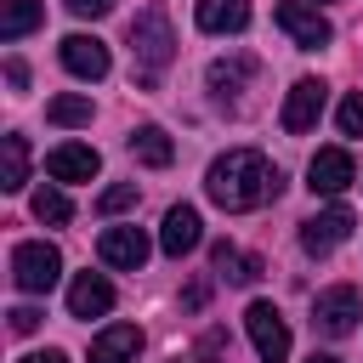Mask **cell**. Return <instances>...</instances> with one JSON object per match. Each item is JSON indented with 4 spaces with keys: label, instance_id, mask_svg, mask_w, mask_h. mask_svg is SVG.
<instances>
[{
    "label": "cell",
    "instance_id": "1",
    "mask_svg": "<svg viewBox=\"0 0 363 363\" xmlns=\"http://www.w3.org/2000/svg\"><path fill=\"white\" fill-rule=\"evenodd\" d=\"M204 193H210L221 210H255V204H267V199L284 193V176H278V164H267V153H255V147H227V153L210 164Z\"/></svg>",
    "mask_w": 363,
    "mask_h": 363
},
{
    "label": "cell",
    "instance_id": "2",
    "mask_svg": "<svg viewBox=\"0 0 363 363\" xmlns=\"http://www.w3.org/2000/svg\"><path fill=\"white\" fill-rule=\"evenodd\" d=\"M57 278H62V255H57L45 238H23V244L11 250V284H17L23 295H45Z\"/></svg>",
    "mask_w": 363,
    "mask_h": 363
},
{
    "label": "cell",
    "instance_id": "3",
    "mask_svg": "<svg viewBox=\"0 0 363 363\" xmlns=\"http://www.w3.org/2000/svg\"><path fill=\"white\" fill-rule=\"evenodd\" d=\"M130 51H136L142 68H164V62L176 57V34H170V17H164L159 6H142V11L130 17Z\"/></svg>",
    "mask_w": 363,
    "mask_h": 363
},
{
    "label": "cell",
    "instance_id": "4",
    "mask_svg": "<svg viewBox=\"0 0 363 363\" xmlns=\"http://www.w3.org/2000/svg\"><path fill=\"white\" fill-rule=\"evenodd\" d=\"M357 318H363V295H357L352 284H335V289H323V295L312 301V329H318V335H329V340L352 335V329H357Z\"/></svg>",
    "mask_w": 363,
    "mask_h": 363
},
{
    "label": "cell",
    "instance_id": "5",
    "mask_svg": "<svg viewBox=\"0 0 363 363\" xmlns=\"http://www.w3.org/2000/svg\"><path fill=\"white\" fill-rule=\"evenodd\" d=\"M272 23H278L301 51H318V45H329V40H335L329 17H323L318 6H306V0H278V6H272Z\"/></svg>",
    "mask_w": 363,
    "mask_h": 363
},
{
    "label": "cell",
    "instance_id": "6",
    "mask_svg": "<svg viewBox=\"0 0 363 363\" xmlns=\"http://www.w3.org/2000/svg\"><path fill=\"white\" fill-rule=\"evenodd\" d=\"M244 329H250V340H255L261 363H289V323H284V312H278L272 301H250Z\"/></svg>",
    "mask_w": 363,
    "mask_h": 363
},
{
    "label": "cell",
    "instance_id": "7",
    "mask_svg": "<svg viewBox=\"0 0 363 363\" xmlns=\"http://www.w3.org/2000/svg\"><path fill=\"white\" fill-rule=\"evenodd\" d=\"M352 227H357V216H352L346 204H329V210H318V216L301 221V250H306V255H329L335 244L352 238Z\"/></svg>",
    "mask_w": 363,
    "mask_h": 363
},
{
    "label": "cell",
    "instance_id": "8",
    "mask_svg": "<svg viewBox=\"0 0 363 363\" xmlns=\"http://www.w3.org/2000/svg\"><path fill=\"white\" fill-rule=\"evenodd\" d=\"M323 79H295L289 85V96H284V113H278V125L289 130V136H306L312 125H318V113H323Z\"/></svg>",
    "mask_w": 363,
    "mask_h": 363
},
{
    "label": "cell",
    "instance_id": "9",
    "mask_svg": "<svg viewBox=\"0 0 363 363\" xmlns=\"http://www.w3.org/2000/svg\"><path fill=\"white\" fill-rule=\"evenodd\" d=\"M352 182H357V164H352L346 147H318V153H312V164H306V187H312V193H329V199H335V193H346Z\"/></svg>",
    "mask_w": 363,
    "mask_h": 363
},
{
    "label": "cell",
    "instance_id": "10",
    "mask_svg": "<svg viewBox=\"0 0 363 363\" xmlns=\"http://www.w3.org/2000/svg\"><path fill=\"white\" fill-rule=\"evenodd\" d=\"M57 57H62V68H68L74 79H108V45H102L96 34H68V40L57 45Z\"/></svg>",
    "mask_w": 363,
    "mask_h": 363
},
{
    "label": "cell",
    "instance_id": "11",
    "mask_svg": "<svg viewBox=\"0 0 363 363\" xmlns=\"http://www.w3.org/2000/svg\"><path fill=\"white\" fill-rule=\"evenodd\" d=\"M199 238H204L199 210H193V204H170V210H164V227H159V250L182 261L187 250H199Z\"/></svg>",
    "mask_w": 363,
    "mask_h": 363
},
{
    "label": "cell",
    "instance_id": "12",
    "mask_svg": "<svg viewBox=\"0 0 363 363\" xmlns=\"http://www.w3.org/2000/svg\"><path fill=\"white\" fill-rule=\"evenodd\" d=\"M96 255H102L108 267H119V272H136V267L147 261V233H142V227H108V233L96 238Z\"/></svg>",
    "mask_w": 363,
    "mask_h": 363
},
{
    "label": "cell",
    "instance_id": "13",
    "mask_svg": "<svg viewBox=\"0 0 363 363\" xmlns=\"http://www.w3.org/2000/svg\"><path fill=\"white\" fill-rule=\"evenodd\" d=\"M45 170H51V182H91V176L102 170V159H96V147H85V142H62V147L45 153Z\"/></svg>",
    "mask_w": 363,
    "mask_h": 363
},
{
    "label": "cell",
    "instance_id": "14",
    "mask_svg": "<svg viewBox=\"0 0 363 363\" xmlns=\"http://www.w3.org/2000/svg\"><path fill=\"white\" fill-rule=\"evenodd\" d=\"M68 312H74V318H102V312H113V284H108L102 272H79V278L68 284Z\"/></svg>",
    "mask_w": 363,
    "mask_h": 363
},
{
    "label": "cell",
    "instance_id": "15",
    "mask_svg": "<svg viewBox=\"0 0 363 363\" xmlns=\"http://www.w3.org/2000/svg\"><path fill=\"white\" fill-rule=\"evenodd\" d=\"M136 352H142V329L136 323H108L91 340V363H130Z\"/></svg>",
    "mask_w": 363,
    "mask_h": 363
},
{
    "label": "cell",
    "instance_id": "16",
    "mask_svg": "<svg viewBox=\"0 0 363 363\" xmlns=\"http://www.w3.org/2000/svg\"><path fill=\"white\" fill-rule=\"evenodd\" d=\"M199 28L204 34H244L250 28V0H199Z\"/></svg>",
    "mask_w": 363,
    "mask_h": 363
},
{
    "label": "cell",
    "instance_id": "17",
    "mask_svg": "<svg viewBox=\"0 0 363 363\" xmlns=\"http://www.w3.org/2000/svg\"><path fill=\"white\" fill-rule=\"evenodd\" d=\"M210 261H216V272H221L227 284H255V278H261V255H238L227 238L210 244Z\"/></svg>",
    "mask_w": 363,
    "mask_h": 363
},
{
    "label": "cell",
    "instance_id": "18",
    "mask_svg": "<svg viewBox=\"0 0 363 363\" xmlns=\"http://www.w3.org/2000/svg\"><path fill=\"white\" fill-rule=\"evenodd\" d=\"M45 23V6L40 0H6L0 6V40H23Z\"/></svg>",
    "mask_w": 363,
    "mask_h": 363
},
{
    "label": "cell",
    "instance_id": "19",
    "mask_svg": "<svg viewBox=\"0 0 363 363\" xmlns=\"http://www.w3.org/2000/svg\"><path fill=\"white\" fill-rule=\"evenodd\" d=\"M130 153H136L147 170H164V164L176 159V147H170V136H164L159 125H142V130H130Z\"/></svg>",
    "mask_w": 363,
    "mask_h": 363
},
{
    "label": "cell",
    "instance_id": "20",
    "mask_svg": "<svg viewBox=\"0 0 363 363\" xmlns=\"http://www.w3.org/2000/svg\"><path fill=\"white\" fill-rule=\"evenodd\" d=\"M28 182V136H6L0 142V187L17 193Z\"/></svg>",
    "mask_w": 363,
    "mask_h": 363
},
{
    "label": "cell",
    "instance_id": "21",
    "mask_svg": "<svg viewBox=\"0 0 363 363\" xmlns=\"http://www.w3.org/2000/svg\"><path fill=\"white\" fill-rule=\"evenodd\" d=\"M255 68H261L255 57H233V62H210V91H216V96H227V91H238V85H244V79H250Z\"/></svg>",
    "mask_w": 363,
    "mask_h": 363
},
{
    "label": "cell",
    "instance_id": "22",
    "mask_svg": "<svg viewBox=\"0 0 363 363\" xmlns=\"http://www.w3.org/2000/svg\"><path fill=\"white\" fill-rule=\"evenodd\" d=\"M45 119H51V125H91V96L62 91V96H51V102H45Z\"/></svg>",
    "mask_w": 363,
    "mask_h": 363
},
{
    "label": "cell",
    "instance_id": "23",
    "mask_svg": "<svg viewBox=\"0 0 363 363\" xmlns=\"http://www.w3.org/2000/svg\"><path fill=\"white\" fill-rule=\"evenodd\" d=\"M28 210H34V221H51V227H62V221L74 216V204H68L57 187H40V193L28 199Z\"/></svg>",
    "mask_w": 363,
    "mask_h": 363
},
{
    "label": "cell",
    "instance_id": "24",
    "mask_svg": "<svg viewBox=\"0 0 363 363\" xmlns=\"http://www.w3.org/2000/svg\"><path fill=\"white\" fill-rule=\"evenodd\" d=\"M335 125H340V136H363V91H346V96H340Z\"/></svg>",
    "mask_w": 363,
    "mask_h": 363
},
{
    "label": "cell",
    "instance_id": "25",
    "mask_svg": "<svg viewBox=\"0 0 363 363\" xmlns=\"http://www.w3.org/2000/svg\"><path fill=\"white\" fill-rule=\"evenodd\" d=\"M136 204V182H119V187H108L102 199H96V216H119V210H130Z\"/></svg>",
    "mask_w": 363,
    "mask_h": 363
},
{
    "label": "cell",
    "instance_id": "26",
    "mask_svg": "<svg viewBox=\"0 0 363 363\" xmlns=\"http://www.w3.org/2000/svg\"><path fill=\"white\" fill-rule=\"evenodd\" d=\"M227 346H233V340H227V329H204V335H199V346H193V357H199V363H216Z\"/></svg>",
    "mask_w": 363,
    "mask_h": 363
},
{
    "label": "cell",
    "instance_id": "27",
    "mask_svg": "<svg viewBox=\"0 0 363 363\" xmlns=\"http://www.w3.org/2000/svg\"><path fill=\"white\" fill-rule=\"evenodd\" d=\"M6 318H11V335H34V329H40V312H34V306H11Z\"/></svg>",
    "mask_w": 363,
    "mask_h": 363
},
{
    "label": "cell",
    "instance_id": "28",
    "mask_svg": "<svg viewBox=\"0 0 363 363\" xmlns=\"http://www.w3.org/2000/svg\"><path fill=\"white\" fill-rule=\"evenodd\" d=\"M62 6H68L74 17H108V11H113V0H62Z\"/></svg>",
    "mask_w": 363,
    "mask_h": 363
},
{
    "label": "cell",
    "instance_id": "29",
    "mask_svg": "<svg viewBox=\"0 0 363 363\" xmlns=\"http://www.w3.org/2000/svg\"><path fill=\"white\" fill-rule=\"evenodd\" d=\"M6 79H11V91H23V85H28V62L11 57V62H6Z\"/></svg>",
    "mask_w": 363,
    "mask_h": 363
},
{
    "label": "cell",
    "instance_id": "30",
    "mask_svg": "<svg viewBox=\"0 0 363 363\" xmlns=\"http://www.w3.org/2000/svg\"><path fill=\"white\" fill-rule=\"evenodd\" d=\"M17 363H68L62 352H28V357H17Z\"/></svg>",
    "mask_w": 363,
    "mask_h": 363
},
{
    "label": "cell",
    "instance_id": "31",
    "mask_svg": "<svg viewBox=\"0 0 363 363\" xmlns=\"http://www.w3.org/2000/svg\"><path fill=\"white\" fill-rule=\"evenodd\" d=\"M306 363H340V357H335V352H312Z\"/></svg>",
    "mask_w": 363,
    "mask_h": 363
}]
</instances>
